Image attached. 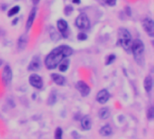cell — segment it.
I'll use <instances>...</instances> for the list:
<instances>
[{
    "mask_svg": "<svg viewBox=\"0 0 154 139\" xmlns=\"http://www.w3.org/2000/svg\"><path fill=\"white\" fill-rule=\"evenodd\" d=\"M12 81V70L9 65H5L2 71V81L6 86Z\"/></svg>",
    "mask_w": 154,
    "mask_h": 139,
    "instance_id": "obj_6",
    "label": "cell"
},
{
    "mask_svg": "<svg viewBox=\"0 0 154 139\" xmlns=\"http://www.w3.org/2000/svg\"><path fill=\"white\" fill-rule=\"evenodd\" d=\"M75 24L77 27L80 30H86L90 27L89 18L85 13H81V14H79L78 16V17L76 18Z\"/></svg>",
    "mask_w": 154,
    "mask_h": 139,
    "instance_id": "obj_4",
    "label": "cell"
},
{
    "mask_svg": "<svg viewBox=\"0 0 154 139\" xmlns=\"http://www.w3.org/2000/svg\"><path fill=\"white\" fill-rule=\"evenodd\" d=\"M1 64H2V61L0 60V66H1Z\"/></svg>",
    "mask_w": 154,
    "mask_h": 139,
    "instance_id": "obj_34",
    "label": "cell"
},
{
    "mask_svg": "<svg viewBox=\"0 0 154 139\" xmlns=\"http://www.w3.org/2000/svg\"><path fill=\"white\" fill-rule=\"evenodd\" d=\"M131 52L134 56L135 61L139 64H143L144 61V44L142 40H133L131 46Z\"/></svg>",
    "mask_w": 154,
    "mask_h": 139,
    "instance_id": "obj_3",
    "label": "cell"
},
{
    "mask_svg": "<svg viewBox=\"0 0 154 139\" xmlns=\"http://www.w3.org/2000/svg\"><path fill=\"white\" fill-rule=\"evenodd\" d=\"M41 69V59L39 56H34L29 63L28 70L32 71H36Z\"/></svg>",
    "mask_w": 154,
    "mask_h": 139,
    "instance_id": "obj_9",
    "label": "cell"
},
{
    "mask_svg": "<svg viewBox=\"0 0 154 139\" xmlns=\"http://www.w3.org/2000/svg\"><path fill=\"white\" fill-rule=\"evenodd\" d=\"M77 89L79 91V93L83 97H86L90 93V88L85 81H80L77 83Z\"/></svg>",
    "mask_w": 154,
    "mask_h": 139,
    "instance_id": "obj_8",
    "label": "cell"
},
{
    "mask_svg": "<svg viewBox=\"0 0 154 139\" xmlns=\"http://www.w3.org/2000/svg\"><path fill=\"white\" fill-rule=\"evenodd\" d=\"M55 101H56V95L51 93L50 98H49V99H48V104L49 105H53L55 103Z\"/></svg>",
    "mask_w": 154,
    "mask_h": 139,
    "instance_id": "obj_26",
    "label": "cell"
},
{
    "mask_svg": "<svg viewBox=\"0 0 154 139\" xmlns=\"http://www.w3.org/2000/svg\"><path fill=\"white\" fill-rule=\"evenodd\" d=\"M115 60H116V55H115V54H109L107 57H106L105 64H106V65H109V64L113 63Z\"/></svg>",
    "mask_w": 154,
    "mask_h": 139,
    "instance_id": "obj_23",
    "label": "cell"
},
{
    "mask_svg": "<svg viewBox=\"0 0 154 139\" xmlns=\"http://www.w3.org/2000/svg\"><path fill=\"white\" fill-rule=\"evenodd\" d=\"M51 76L52 81H54L57 85H59V86L64 85V83H65V78L63 76L59 75L58 73H53Z\"/></svg>",
    "mask_w": 154,
    "mask_h": 139,
    "instance_id": "obj_15",
    "label": "cell"
},
{
    "mask_svg": "<svg viewBox=\"0 0 154 139\" xmlns=\"http://www.w3.org/2000/svg\"><path fill=\"white\" fill-rule=\"evenodd\" d=\"M29 83L31 84V86H32L33 88L39 89V90L42 89L43 85V79L37 74H32L29 77Z\"/></svg>",
    "mask_w": 154,
    "mask_h": 139,
    "instance_id": "obj_7",
    "label": "cell"
},
{
    "mask_svg": "<svg viewBox=\"0 0 154 139\" xmlns=\"http://www.w3.org/2000/svg\"><path fill=\"white\" fill-rule=\"evenodd\" d=\"M50 36H51V39L52 40V41H54V42L59 41V38H61V35H59V33L53 27L50 28Z\"/></svg>",
    "mask_w": 154,
    "mask_h": 139,
    "instance_id": "obj_19",
    "label": "cell"
},
{
    "mask_svg": "<svg viewBox=\"0 0 154 139\" xmlns=\"http://www.w3.org/2000/svg\"><path fill=\"white\" fill-rule=\"evenodd\" d=\"M31 1L33 3V5H37V4H39L40 0H31Z\"/></svg>",
    "mask_w": 154,
    "mask_h": 139,
    "instance_id": "obj_31",
    "label": "cell"
},
{
    "mask_svg": "<svg viewBox=\"0 0 154 139\" xmlns=\"http://www.w3.org/2000/svg\"><path fill=\"white\" fill-rule=\"evenodd\" d=\"M36 13H37V9L36 7H32L29 13V16H28V18H27V21H26V31H28L34 22V19H35V16H36Z\"/></svg>",
    "mask_w": 154,
    "mask_h": 139,
    "instance_id": "obj_11",
    "label": "cell"
},
{
    "mask_svg": "<svg viewBox=\"0 0 154 139\" xmlns=\"http://www.w3.org/2000/svg\"><path fill=\"white\" fill-rule=\"evenodd\" d=\"M73 54V50L68 45H61L53 49L45 58V66L48 70L55 69L66 57H69Z\"/></svg>",
    "mask_w": 154,
    "mask_h": 139,
    "instance_id": "obj_1",
    "label": "cell"
},
{
    "mask_svg": "<svg viewBox=\"0 0 154 139\" xmlns=\"http://www.w3.org/2000/svg\"><path fill=\"white\" fill-rule=\"evenodd\" d=\"M117 36H118L119 44L122 46L124 51H126L127 52H130L132 43V39L130 32L125 28H119L117 32Z\"/></svg>",
    "mask_w": 154,
    "mask_h": 139,
    "instance_id": "obj_2",
    "label": "cell"
},
{
    "mask_svg": "<svg viewBox=\"0 0 154 139\" xmlns=\"http://www.w3.org/2000/svg\"><path fill=\"white\" fill-rule=\"evenodd\" d=\"M2 34H3V33H2V30H1V29H0V36H1V35H2Z\"/></svg>",
    "mask_w": 154,
    "mask_h": 139,
    "instance_id": "obj_33",
    "label": "cell"
},
{
    "mask_svg": "<svg viewBox=\"0 0 154 139\" xmlns=\"http://www.w3.org/2000/svg\"><path fill=\"white\" fill-rule=\"evenodd\" d=\"M101 1H102L105 5L113 7V6H115V5H116V1H117V0H101Z\"/></svg>",
    "mask_w": 154,
    "mask_h": 139,
    "instance_id": "obj_24",
    "label": "cell"
},
{
    "mask_svg": "<svg viewBox=\"0 0 154 139\" xmlns=\"http://www.w3.org/2000/svg\"><path fill=\"white\" fill-rule=\"evenodd\" d=\"M17 22H18V18H16V19L14 20V22H13V24H16Z\"/></svg>",
    "mask_w": 154,
    "mask_h": 139,
    "instance_id": "obj_32",
    "label": "cell"
},
{
    "mask_svg": "<svg viewBox=\"0 0 154 139\" xmlns=\"http://www.w3.org/2000/svg\"><path fill=\"white\" fill-rule=\"evenodd\" d=\"M124 12H125V14L128 16H132V10H131V8H130V6H125Z\"/></svg>",
    "mask_w": 154,
    "mask_h": 139,
    "instance_id": "obj_29",
    "label": "cell"
},
{
    "mask_svg": "<svg viewBox=\"0 0 154 139\" xmlns=\"http://www.w3.org/2000/svg\"><path fill=\"white\" fill-rule=\"evenodd\" d=\"M19 12H20V6L19 5H15V6H13L12 8L9 9V11L7 13V16L8 17L14 16L17 15Z\"/></svg>",
    "mask_w": 154,
    "mask_h": 139,
    "instance_id": "obj_21",
    "label": "cell"
},
{
    "mask_svg": "<svg viewBox=\"0 0 154 139\" xmlns=\"http://www.w3.org/2000/svg\"><path fill=\"white\" fill-rule=\"evenodd\" d=\"M99 134L101 135L102 136H108L112 134V128L110 125H105L104 127H102L99 130Z\"/></svg>",
    "mask_w": 154,
    "mask_h": 139,
    "instance_id": "obj_17",
    "label": "cell"
},
{
    "mask_svg": "<svg viewBox=\"0 0 154 139\" xmlns=\"http://www.w3.org/2000/svg\"><path fill=\"white\" fill-rule=\"evenodd\" d=\"M109 92L106 90H101L98 93H97V100L101 103V104H105L106 101L109 99Z\"/></svg>",
    "mask_w": 154,
    "mask_h": 139,
    "instance_id": "obj_12",
    "label": "cell"
},
{
    "mask_svg": "<svg viewBox=\"0 0 154 139\" xmlns=\"http://www.w3.org/2000/svg\"><path fill=\"white\" fill-rule=\"evenodd\" d=\"M55 139H62V129L57 127L55 130Z\"/></svg>",
    "mask_w": 154,
    "mask_h": 139,
    "instance_id": "obj_25",
    "label": "cell"
},
{
    "mask_svg": "<svg viewBox=\"0 0 154 139\" xmlns=\"http://www.w3.org/2000/svg\"><path fill=\"white\" fill-rule=\"evenodd\" d=\"M143 27L145 33L149 36H154V23L151 17H145L143 20Z\"/></svg>",
    "mask_w": 154,
    "mask_h": 139,
    "instance_id": "obj_5",
    "label": "cell"
},
{
    "mask_svg": "<svg viewBox=\"0 0 154 139\" xmlns=\"http://www.w3.org/2000/svg\"><path fill=\"white\" fill-rule=\"evenodd\" d=\"M91 118L89 116H85L81 119V127L84 130H89L91 128Z\"/></svg>",
    "mask_w": 154,
    "mask_h": 139,
    "instance_id": "obj_14",
    "label": "cell"
},
{
    "mask_svg": "<svg viewBox=\"0 0 154 139\" xmlns=\"http://www.w3.org/2000/svg\"><path fill=\"white\" fill-rule=\"evenodd\" d=\"M69 64H70L69 60H63V61L59 64V70L62 72L66 71L69 68Z\"/></svg>",
    "mask_w": 154,
    "mask_h": 139,
    "instance_id": "obj_20",
    "label": "cell"
},
{
    "mask_svg": "<svg viewBox=\"0 0 154 139\" xmlns=\"http://www.w3.org/2000/svg\"><path fill=\"white\" fill-rule=\"evenodd\" d=\"M98 116L101 119H106L110 116V110L108 108H102L98 111Z\"/></svg>",
    "mask_w": 154,
    "mask_h": 139,
    "instance_id": "obj_18",
    "label": "cell"
},
{
    "mask_svg": "<svg viewBox=\"0 0 154 139\" xmlns=\"http://www.w3.org/2000/svg\"><path fill=\"white\" fill-rule=\"evenodd\" d=\"M88 38V35H86L85 33H79L78 35V41H85Z\"/></svg>",
    "mask_w": 154,
    "mask_h": 139,
    "instance_id": "obj_27",
    "label": "cell"
},
{
    "mask_svg": "<svg viewBox=\"0 0 154 139\" xmlns=\"http://www.w3.org/2000/svg\"><path fill=\"white\" fill-rule=\"evenodd\" d=\"M28 43V36L27 35H22L18 38L17 41V48L19 51H24Z\"/></svg>",
    "mask_w": 154,
    "mask_h": 139,
    "instance_id": "obj_13",
    "label": "cell"
},
{
    "mask_svg": "<svg viewBox=\"0 0 154 139\" xmlns=\"http://www.w3.org/2000/svg\"><path fill=\"white\" fill-rule=\"evenodd\" d=\"M73 10H74V8H73V6L69 5H66L65 7H64V14L66 16H70L72 14V12Z\"/></svg>",
    "mask_w": 154,
    "mask_h": 139,
    "instance_id": "obj_22",
    "label": "cell"
},
{
    "mask_svg": "<svg viewBox=\"0 0 154 139\" xmlns=\"http://www.w3.org/2000/svg\"><path fill=\"white\" fill-rule=\"evenodd\" d=\"M147 116H148V118L149 119H152L153 117H154V109L152 107H151L148 110V112H147Z\"/></svg>",
    "mask_w": 154,
    "mask_h": 139,
    "instance_id": "obj_28",
    "label": "cell"
},
{
    "mask_svg": "<svg viewBox=\"0 0 154 139\" xmlns=\"http://www.w3.org/2000/svg\"><path fill=\"white\" fill-rule=\"evenodd\" d=\"M143 86H144V89L147 92H150L151 90V88H152V78H151V76L148 75L144 79Z\"/></svg>",
    "mask_w": 154,
    "mask_h": 139,
    "instance_id": "obj_16",
    "label": "cell"
},
{
    "mask_svg": "<svg viewBox=\"0 0 154 139\" xmlns=\"http://www.w3.org/2000/svg\"><path fill=\"white\" fill-rule=\"evenodd\" d=\"M57 28H58L59 32L61 33L64 37H67L66 33H67L68 28H69V25H68L67 21H65L64 19H59L57 21Z\"/></svg>",
    "mask_w": 154,
    "mask_h": 139,
    "instance_id": "obj_10",
    "label": "cell"
},
{
    "mask_svg": "<svg viewBox=\"0 0 154 139\" xmlns=\"http://www.w3.org/2000/svg\"><path fill=\"white\" fill-rule=\"evenodd\" d=\"M80 2H81V0H72V3L75 5H78L80 4Z\"/></svg>",
    "mask_w": 154,
    "mask_h": 139,
    "instance_id": "obj_30",
    "label": "cell"
}]
</instances>
